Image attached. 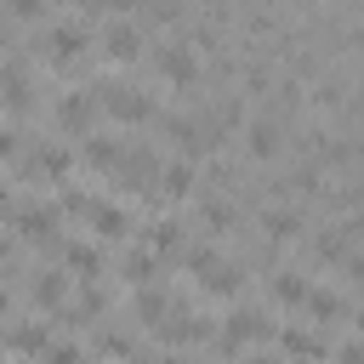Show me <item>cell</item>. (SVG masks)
<instances>
[{
    "label": "cell",
    "mask_w": 364,
    "mask_h": 364,
    "mask_svg": "<svg viewBox=\"0 0 364 364\" xmlns=\"http://www.w3.org/2000/svg\"><path fill=\"white\" fill-rule=\"evenodd\" d=\"M267 336H273V318H267L262 307H239V313L228 318V330L216 336V353H222V358H233L245 341H267Z\"/></svg>",
    "instance_id": "cell-1"
},
{
    "label": "cell",
    "mask_w": 364,
    "mask_h": 364,
    "mask_svg": "<svg viewBox=\"0 0 364 364\" xmlns=\"http://www.w3.org/2000/svg\"><path fill=\"white\" fill-rule=\"evenodd\" d=\"M102 91V108L119 119V125H148L154 119V97L136 91V85H97Z\"/></svg>",
    "instance_id": "cell-2"
},
{
    "label": "cell",
    "mask_w": 364,
    "mask_h": 364,
    "mask_svg": "<svg viewBox=\"0 0 364 364\" xmlns=\"http://www.w3.org/2000/svg\"><path fill=\"white\" fill-rule=\"evenodd\" d=\"M85 46H91V34H85L80 23H57V28H46V57H51L57 68H74V63L85 57Z\"/></svg>",
    "instance_id": "cell-3"
},
{
    "label": "cell",
    "mask_w": 364,
    "mask_h": 364,
    "mask_svg": "<svg viewBox=\"0 0 364 364\" xmlns=\"http://www.w3.org/2000/svg\"><path fill=\"white\" fill-rule=\"evenodd\" d=\"M97 97H91V85L85 91H68V97H57V125L63 131H74V136H91V125H97Z\"/></svg>",
    "instance_id": "cell-4"
},
{
    "label": "cell",
    "mask_w": 364,
    "mask_h": 364,
    "mask_svg": "<svg viewBox=\"0 0 364 364\" xmlns=\"http://www.w3.org/2000/svg\"><path fill=\"white\" fill-rule=\"evenodd\" d=\"M57 205H23L17 210V239H28V245H57Z\"/></svg>",
    "instance_id": "cell-5"
},
{
    "label": "cell",
    "mask_w": 364,
    "mask_h": 364,
    "mask_svg": "<svg viewBox=\"0 0 364 364\" xmlns=\"http://www.w3.org/2000/svg\"><path fill=\"white\" fill-rule=\"evenodd\" d=\"M114 176H119V188H125V193H142V188L159 176V159H154V148H136V154H125Z\"/></svg>",
    "instance_id": "cell-6"
},
{
    "label": "cell",
    "mask_w": 364,
    "mask_h": 364,
    "mask_svg": "<svg viewBox=\"0 0 364 364\" xmlns=\"http://www.w3.org/2000/svg\"><path fill=\"white\" fill-rule=\"evenodd\" d=\"M301 313H307L313 324H347V318H353V301H347V296H336V290H307Z\"/></svg>",
    "instance_id": "cell-7"
},
{
    "label": "cell",
    "mask_w": 364,
    "mask_h": 364,
    "mask_svg": "<svg viewBox=\"0 0 364 364\" xmlns=\"http://www.w3.org/2000/svg\"><path fill=\"white\" fill-rule=\"evenodd\" d=\"M102 51H108L114 63H131V57L142 51V23H131V17L108 23V34H102Z\"/></svg>",
    "instance_id": "cell-8"
},
{
    "label": "cell",
    "mask_w": 364,
    "mask_h": 364,
    "mask_svg": "<svg viewBox=\"0 0 364 364\" xmlns=\"http://www.w3.org/2000/svg\"><path fill=\"white\" fill-rule=\"evenodd\" d=\"M159 74H165L176 91H182V85L193 91V80H199V63H193V51H188V46H165V51H159Z\"/></svg>",
    "instance_id": "cell-9"
},
{
    "label": "cell",
    "mask_w": 364,
    "mask_h": 364,
    "mask_svg": "<svg viewBox=\"0 0 364 364\" xmlns=\"http://www.w3.org/2000/svg\"><path fill=\"white\" fill-rule=\"evenodd\" d=\"M279 347L290 364H324V336L313 330H279Z\"/></svg>",
    "instance_id": "cell-10"
},
{
    "label": "cell",
    "mask_w": 364,
    "mask_h": 364,
    "mask_svg": "<svg viewBox=\"0 0 364 364\" xmlns=\"http://www.w3.org/2000/svg\"><path fill=\"white\" fill-rule=\"evenodd\" d=\"M23 171H28V176H46V182H68V154H63L57 142H46V148H34V154L23 159Z\"/></svg>",
    "instance_id": "cell-11"
},
{
    "label": "cell",
    "mask_w": 364,
    "mask_h": 364,
    "mask_svg": "<svg viewBox=\"0 0 364 364\" xmlns=\"http://www.w3.org/2000/svg\"><path fill=\"white\" fill-rule=\"evenodd\" d=\"M307 290H313V284H307L296 267H279V273L267 279V296H273L279 307H301V301H307Z\"/></svg>",
    "instance_id": "cell-12"
},
{
    "label": "cell",
    "mask_w": 364,
    "mask_h": 364,
    "mask_svg": "<svg viewBox=\"0 0 364 364\" xmlns=\"http://www.w3.org/2000/svg\"><path fill=\"white\" fill-rule=\"evenodd\" d=\"M199 284H205L210 296H233V290L245 284V267H239V262H222V256H216V262H210V267L199 273Z\"/></svg>",
    "instance_id": "cell-13"
},
{
    "label": "cell",
    "mask_w": 364,
    "mask_h": 364,
    "mask_svg": "<svg viewBox=\"0 0 364 364\" xmlns=\"http://www.w3.org/2000/svg\"><path fill=\"white\" fill-rule=\"evenodd\" d=\"M245 136H250V154H256V159H273V154L284 148V125H279V119H250Z\"/></svg>",
    "instance_id": "cell-14"
},
{
    "label": "cell",
    "mask_w": 364,
    "mask_h": 364,
    "mask_svg": "<svg viewBox=\"0 0 364 364\" xmlns=\"http://www.w3.org/2000/svg\"><path fill=\"white\" fill-rule=\"evenodd\" d=\"M159 193L165 199H182V193H193V159H176V165H159Z\"/></svg>",
    "instance_id": "cell-15"
},
{
    "label": "cell",
    "mask_w": 364,
    "mask_h": 364,
    "mask_svg": "<svg viewBox=\"0 0 364 364\" xmlns=\"http://www.w3.org/2000/svg\"><path fill=\"white\" fill-rule=\"evenodd\" d=\"M85 222H91L102 239H125V233H131V216H125L119 205H91V210H85Z\"/></svg>",
    "instance_id": "cell-16"
},
{
    "label": "cell",
    "mask_w": 364,
    "mask_h": 364,
    "mask_svg": "<svg viewBox=\"0 0 364 364\" xmlns=\"http://www.w3.org/2000/svg\"><path fill=\"white\" fill-rule=\"evenodd\" d=\"M6 347H11V353H46V347H51L46 318H40V324H11V330H6Z\"/></svg>",
    "instance_id": "cell-17"
},
{
    "label": "cell",
    "mask_w": 364,
    "mask_h": 364,
    "mask_svg": "<svg viewBox=\"0 0 364 364\" xmlns=\"http://www.w3.org/2000/svg\"><path fill=\"white\" fill-rule=\"evenodd\" d=\"M262 233H267V245H290V239H301V216L296 210H267Z\"/></svg>",
    "instance_id": "cell-18"
},
{
    "label": "cell",
    "mask_w": 364,
    "mask_h": 364,
    "mask_svg": "<svg viewBox=\"0 0 364 364\" xmlns=\"http://www.w3.org/2000/svg\"><path fill=\"white\" fill-rule=\"evenodd\" d=\"M63 262H68L80 279H97V273H102V250H97V245H85V239L63 245Z\"/></svg>",
    "instance_id": "cell-19"
},
{
    "label": "cell",
    "mask_w": 364,
    "mask_h": 364,
    "mask_svg": "<svg viewBox=\"0 0 364 364\" xmlns=\"http://www.w3.org/2000/svg\"><path fill=\"white\" fill-rule=\"evenodd\" d=\"M148 245H154V256H182V245H188V233H182V222H154V233H148Z\"/></svg>",
    "instance_id": "cell-20"
},
{
    "label": "cell",
    "mask_w": 364,
    "mask_h": 364,
    "mask_svg": "<svg viewBox=\"0 0 364 364\" xmlns=\"http://www.w3.org/2000/svg\"><path fill=\"white\" fill-rule=\"evenodd\" d=\"M28 296H34V307H63V273L40 267V273L28 279Z\"/></svg>",
    "instance_id": "cell-21"
},
{
    "label": "cell",
    "mask_w": 364,
    "mask_h": 364,
    "mask_svg": "<svg viewBox=\"0 0 364 364\" xmlns=\"http://www.w3.org/2000/svg\"><path fill=\"white\" fill-rule=\"evenodd\" d=\"M119 159H125V148H119L114 136H91V142H85V165H97V171H119Z\"/></svg>",
    "instance_id": "cell-22"
},
{
    "label": "cell",
    "mask_w": 364,
    "mask_h": 364,
    "mask_svg": "<svg viewBox=\"0 0 364 364\" xmlns=\"http://www.w3.org/2000/svg\"><path fill=\"white\" fill-rule=\"evenodd\" d=\"M165 307H171V296H165V290H154V284H136V296H131V318H148V324H154Z\"/></svg>",
    "instance_id": "cell-23"
},
{
    "label": "cell",
    "mask_w": 364,
    "mask_h": 364,
    "mask_svg": "<svg viewBox=\"0 0 364 364\" xmlns=\"http://www.w3.org/2000/svg\"><path fill=\"white\" fill-rule=\"evenodd\" d=\"M199 222H205V233H228L233 222H239V210L216 193V199H205V210H199Z\"/></svg>",
    "instance_id": "cell-24"
},
{
    "label": "cell",
    "mask_w": 364,
    "mask_h": 364,
    "mask_svg": "<svg viewBox=\"0 0 364 364\" xmlns=\"http://www.w3.org/2000/svg\"><path fill=\"white\" fill-rule=\"evenodd\" d=\"M119 273L131 279V284H154L159 273H154V250H131L125 262H119Z\"/></svg>",
    "instance_id": "cell-25"
},
{
    "label": "cell",
    "mask_w": 364,
    "mask_h": 364,
    "mask_svg": "<svg viewBox=\"0 0 364 364\" xmlns=\"http://www.w3.org/2000/svg\"><path fill=\"white\" fill-rule=\"evenodd\" d=\"M57 188H63V199H57V216H85V210L97 205L91 193H80V188H68V182H57Z\"/></svg>",
    "instance_id": "cell-26"
},
{
    "label": "cell",
    "mask_w": 364,
    "mask_h": 364,
    "mask_svg": "<svg viewBox=\"0 0 364 364\" xmlns=\"http://www.w3.org/2000/svg\"><path fill=\"white\" fill-rule=\"evenodd\" d=\"M97 353H108V358H125V353H131V341H125L119 330H102V336H97Z\"/></svg>",
    "instance_id": "cell-27"
},
{
    "label": "cell",
    "mask_w": 364,
    "mask_h": 364,
    "mask_svg": "<svg viewBox=\"0 0 364 364\" xmlns=\"http://www.w3.org/2000/svg\"><path fill=\"white\" fill-rule=\"evenodd\" d=\"M6 11H11V17H23V23H34L46 6H40V0H6Z\"/></svg>",
    "instance_id": "cell-28"
},
{
    "label": "cell",
    "mask_w": 364,
    "mask_h": 364,
    "mask_svg": "<svg viewBox=\"0 0 364 364\" xmlns=\"http://www.w3.org/2000/svg\"><path fill=\"white\" fill-rule=\"evenodd\" d=\"M11 154H17V131H11V125H0V159H11Z\"/></svg>",
    "instance_id": "cell-29"
},
{
    "label": "cell",
    "mask_w": 364,
    "mask_h": 364,
    "mask_svg": "<svg viewBox=\"0 0 364 364\" xmlns=\"http://www.w3.org/2000/svg\"><path fill=\"white\" fill-rule=\"evenodd\" d=\"M336 364H364V353H358V341H347V347L336 353Z\"/></svg>",
    "instance_id": "cell-30"
},
{
    "label": "cell",
    "mask_w": 364,
    "mask_h": 364,
    "mask_svg": "<svg viewBox=\"0 0 364 364\" xmlns=\"http://www.w3.org/2000/svg\"><path fill=\"white\" fill-rule=\"evenodd\" d=\"M0 267H17V245L11 239H0Z\"/></svg>",
    "instance_id": "cell-31"
},
{
    "label": "cell",
    "mask_w": 364,
    "mask_h": 364,
    "mask_svg": "<svg viewBox=\"0 0 364 364\" xmlns=\"http://www.w3.org/2000/svg\"><path fill=\"white\" fill-rule=\"evenodd\" d=\"M142 364H188L182 353H159V358H142Z\"/></svg>",
    "instance_id": "cell-32"
},
{
    "label": "cell",
    "mask_w": 364,
    "mask_h": 364,
    "mask_svg": "<svg viewBox=\"0 0 364 364\" xmlns=\"http://www.w3.org/2000/svg\"><path fill=\"white\" fill-rule=\"evenodd\" d=\"M68 6H80V11H97V6H114V0H68Z\"/></svg>",
    "instance_id": "cell-33"
},
{
    "label": "cell",
    "mask_w": 364,
    "mask_h": 364,
    "mask_svg": "<svg viewBox=\"0 0 364 364\" xmlns=\"http://www.w3.org/2000/svg\"><path fill=\"white\" fill-rule=\"evenodd\" d=\"M6 210H11V193H6V188H0V216H6Z\"/></svg>",
    "instance_id": "cell-34"
},
{
    "label": "cell",
    "mask_w": 364,
    "mask_h": 364,
    "mask_svg": "<svg viewBox=\"0 0 364 364\" xmlns=\"http://www.w3.org/2000/svg\"><path fill=\"white\" fill-rule=\"evenodd\" d=\"M6 307H11V301H6V290H0V318H6Z\"/></svg>",
    "instance_id": "cell-35"
}]
</instances>
